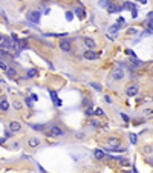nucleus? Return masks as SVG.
Returning <instances> with one entry per match:
<instances>
[{
    "label": "nucleus",
    "instance_id": "nucleus-1",
    "mask_svg": "<svg viewBox=\"0 0 153 173\" xmlns=\"http://www.w3.org/2000/svg\"><path fill=\"white\" fill-rule=\"evenodd\" d=\"M40 15H41L40 11H29L28 12V20L32 22V23H38L40 22Z\"/></svg>",
    "mask_w": 153,
    "mask_h": 173
},
{
    "label": "nucleus",
    "instance_id": "nucleus-2",
    "mask_svg": "<svg viewBox=\"0 0 153 173\" xmlns=\"http://www.w3.org/2000/svg\"><path fill=\"white\" fill-rule=\"evenodd\" d=\"M83 43H84V46H86L87 49H95V48H97V43H95L90 37H84V38H83Z\"/></svg>",
    "mask_w": 153,
    "mask_h": 173
},
{
    "label": "nucleus",
    "instance_id": "nucleus-3",
    "mask_svg": "<svg viewBox=\"0 0 153 173\" xmlns=\"http://www.w3.org/2000/svg\"><path fill=\"white\" fill-rule=\"evenodd\" d=\"M60 49H61L63 52H69V51L72 49L71 41H69V40H61V41H60Z\"/></svg>",
    "mask_w": 153,
    "mask_h": 173
},
{
    "label": "nucleus",
    "instance_id": "nucleus-4",
    "mask_svg": "<svg viewBox=\"0 0 153 173\" xmlns=\"http://www.w3.org/2000/svg\"><path fill=\"white\" fill-rule=\"evenodd\" d=\"M49 135H51V137H63L64 132L60 127L54 126V127H51V130H49Z\"/></svg>",
    "mask_w": 153,
    "mask_h": 173
},
{
    "label": "nucleus",
    "instance_id": "nucleus-5",
    "mask_svg": "<svg viewBox=\"0 0 153 173\" xmlns=\"http://www.w3.org/2000/svg\"><path fill=\"white\" fill-rule=\"evenodd\" d=\"M138 86H135V84H130L129 87L126 89V93L129 95V97H135V95H138Z\"/></svg>",
    "mask_w": 153,
    "mask_h": 173
},
{
    "label": "nucleus",
    "instance_id": "nucleus-6",
    "mask_svg": "<svg viewBox=\"0 0 153 173\" xmlns=\"http://www.w3.org/2000/svg\"><path fill=\"white\" fill-rule=\"evenodd\" d=\"M20 129H22V126H20V123H18V121H11V123H9V130H11L12 133L18 132Z\"/></svg>",
    "mask_w": 153,
    "mask_h": 173
},
{
    "label": "nucleus",
    "instance_id": "nucleus-7",
    "mask_svg": "<svg viewBox=\"0 0 153 173\" xmlns=\"http://www.w3.org/2000/svg\"><path fill=\"white\" fill-rule=\"evenodd\" d=\"M98 55L97 52H93V49H87V51H84V58H87V60H95Z\"/></svg>",
    "mask_w": 153,
    "mask_h": 173
},
{
    "label": "nucleus",
    "instance_id": "nucleus-8",
    "mask_svg": "<svg viewBox=\"0 0 153 173\" xmlns=\"http://www.w3.org/2000/svg\"><path fill=\"white\" fill-rule=\"evenodd\" d=\"M109 146H110V149H115V147H119V139L118 138H109Z\"/></svg>",
    "mask_w": 153,
    "mask_h": 173
},
{
    "label": "nucleus",
    "instance_id": "nucleus-9",
    "mask_svg": "<svg viewBox=\"0 0 153 173\" xmlns=\"http://www.w3.org/2000/svg\"><path fill=\"white\" fill-rule=\"evenodd\" d=\"M8 109H9V103L6 101V98H2L0 100V110L2 112H6Z\"/></svg>",
    "mask_w": 153,
    "mask_h": 173
},
{
    "label": "nucleus",
    "instance_id": "nucleus-10",
    "mask_svg": "<svg viewBox=\"0 0 153 173\" xmlns=\"http://www.w3.org/2000/svg\"><path fill=\"white\" fill-rule=\"evenodd\" d=\"M113 78H115V80H123V78H124V71L117 69V71L113 72Z\"/></svg>",
    "mask_w": 153,
    "mask_h": 173
},
{
    "label": "nucleus",
    "instance_id": "nucleus-11",
    "mask_svg": "<svg viewBox=\"0 0 153 173\" xmlns=\"http://www.w3.org/2000/svg\"><path fill=\"white\" fill-rule=\"evenodd\" d=\"M107 11L110 12V14H113V12H119V11H121V8H119V6H117V5H112V3H110V5L107 6Z\"/></svg>",
    "mask_w": 153,
    "mask_h": 173
},
{
    "label": "nucleus",
    "instance_id": "nucleus-12",
    "mask_svg": "<svg viewBox=\"0 0 153 173\" xmlns=\"http://www.w3.org/2000/svg\"><path fill=\"white\" fill-rule=\"evenodd\" d=\"M28 144L31 147H38L40 146V139H38V138H31V139L28 141Z\"/></svg>",
    "mask_w": 153,
    "mask_h": 173
},
{
    "label": "nucleus",
    "instance_id": "nucleus-13",
    "mask_svg": "<svg viewBox=\"0 0 153 173\" xmlns=\"http://www.w3.org/2000/svg\"><path fill=\"white\" fill-rule=\"evenodd\" d=\"M5 72H6V77H8V78H14V77L17 75V72H15V69H11V67H8V69H6Z\"/></svg>",
    "mask_w": 153,
    "mask_h": 173
},
{
    "label": "nucleus",
    "instance_id": "nucleus-14",
    "mask_svg": "<svg viewBox=\"0 0 153 173\" xmlns=\"http://www.w3.org/2000/svg\"><path fill=\"white\" fill-rule=\"evenodd\" d=\"M119 23H117V25H112V26L109 28V34H117L118 32V29H119Z\"/></svg>",
    "mask_w": 153,
    "mask_h": 173
},
{
    "label": "nucleus",
    "instance_id": "nucleus-15",
    "mask_svg": "<svg viewBox=\"0 0 153 173\" xmlns=\"http://www.w3.org/2000/svg\"><path fill=\"white\" fill-rule=\"evenodd\" d=\"M93 156H95L97 159H103L106 155H104V152H103V150H98V149H97V150L93 152Z\"/></svg>",
    "mask_w": 153,
    "mask_h": 173
},
{
    "label": "nucleus",
    "instance_id": "nucleus-16",
    "mask_svg": "<svg viewBox=\"0 0 153 173\" xmlns=\"http://www.w3.org/2000/svg\"><path fill=\"white\" fill-rule=\"evenodd\" d=\"M123 8L124 9H132V11H133V9H136V6L132 3V2H126V3L123 5Z\"/></svg>",
    "mask_w": 153,
    "mask_h": 173
},
{
    "label": "nucleus",
    "instance_id": "nucleus-17",
    "mask_svg": "<svg viewBox=\"0 0 153 173\" xmlns=\"http://www.w3.org/2000/svg\"><path fill=\"white\" fill-rule=\"evenodd\" d=\"M35 75H37V69H29L26 74V78H34Z\"/></svg>",
    "mask_w": 153,
    "mask_h": 173
},
{
    "label": "nucleus",
    "instance_id": "nucleus-18",
    "mask_svg": "<svg viewBox=\"0 0 153 173\" xmlns=\"http://www.w3.org/2000/svg\"><path fill=\"white\" fill-rule=\"evenodd\" d=\"M109 2H110V0H99V2H98V6H99V8H107L109 5H110Z\"/></svg>",
    "mask_w": 153,
    "mask_h": 173
},
{
    "label": "nucleus",
    "instance_id": "nucleus-19",
    "mask_svg": "<svg viewBox=\"0 0 153 173\" xmlns=\"http://www.w3.org/2000/svg\"><path fill=\"white\" fill-rule=\"evenodd\" d=\"M144 117L145 118H152L153 117V109H145L144 110Z\"/></svg>",
    "mask_w": 153,
    "mask_h": 173
},
{
    "label": "nucleus",
    "instance_id": "nucleus-20",
    "mask_svg": "<svg viewBox=\"0 0 153 173\" xmlns=\"http://www.w3.org/2000/svg\"><path fill=\"white\" fill-rule=\"evenodd\" d=\"M73 12H77V15H78L80 18H84V15H86V14H84V11H83V9H80V8H77Z\"/></svg>",
    "mask_w": 153,
    "mask_h": 173
},
{
    "label": "nucleus",
    "instance_id": "nucleus-21",
    "mask_svg": "<svg viewBox=\"0 0 153 173\" xmlns=\"http://www.w3.org/2000/svg\"><path fill=\"white\" fill-rule=\"evenodd\" d=\"M90 86H92V87H93L95 91H98V92H101V91H103V87H101V84H99V83H92Z\"/></svg>",
    "mask_w": 153,
    "mask_h": 173
},
{
    "label": "nucleus",
    "instance_id": "nucleus-22",
    "mask_svg": "<svg viewBox=\"0 0 153 173\" xmlns=\"http://www.w3.org/2000/svg\"><path fill=\"white\" fill-rule=\"evenodd\" d=\"M93 115H97V117H103V115H104V112H103V109H101V107H98V109L93 110Z\"/></svg>",
    "mask_w": 153,
    "mask_h": 173
},
{
    "label": "nucleus",
    "instance_id": "nucleus-23",
    "mask_svg": "<svg viewBox=\"0 0 153 173\" xmlns=\"http://www.w3.org/2000/svg\"><path fill=\"white\" fill-rule=\"evenodd\" d=\"M12 106H14V107H15V109H17V110H22V107H23L20 101H14V103H12Z\"/></svg>",
    "mask_w": 153,
    "mask_h": 173
},
{
    "label": "nucleus",
    "instance_id": "nucleus-24",
    "mask_svg": "<svg viewBox=\"0 0 153 173\" xmlns=\"http://www.w3.org/2000/svg\"><path fill=\"white\" fill-rule=\"evenodd\" d=\"M84 112H86V115H87V117H90V115H93V109H92V107H87V109L84 110Z\"/></svg>",
    "mask_w": 153,
    "mask_h": 173
},
{
    "label": "nucleus",
    "instance_id": "nucleus-25",
    "mask_svg": "<svg viewBox=\"0 0 153 173\" xmlns=\"http://www.w3.org/2000/svg\"><path fill=\"white\" fill-rule=\"evenodd\" d=\"M49 93H51V97H52V100H54V103H55V101H57V100H58V97H57V92L51 91V92H49Z\"/></svg>",
    "mask_w": 153,
    "mask_h": 173
},
{
    "label": "nucleus",
    "instance_id": "nucleus-26",
    "mask_svg": "<svg viewBox=\"0 0 153 173\" xmlns=\"http://www.w3.org/2000/svg\"><path fill=\"white\" fill-rule=\"evenodd\" d=\"M130 141H132L133 144H136V141H138V137H136L135 133H132V135H130Z\"/></svg>",
    "mask_w": 153,
    "mask_h": 173
},
{
    "label": "nucleus",
    "instance_id": "nucleus-27",
    "mask_svg": "<svg viewBox=\"0 0 153 173\" xmlns=\"http://www.w3.org/2000/svg\"><path fill=\"white\" fill-rule=\"evenodd\" d=\"M147 26L150 31H153V18H149V22H147Z\"/></svg>",
    "mask_w": 153,
    "mask_h": 173
},
{
    "label": "nucleus",
    "instance_id": "nucleus-28",
    "mask_svg": "<svg viewBox=\"0 0 153 173\" xmlns=\"http://www.w3.org/2000/svg\"><path fill=\"white\" fill-rule=\"evenodd\" d=\"M72 18H73L72 12H71V11H67V12H66V20H69V22H71V20H72Z\"/></svg>",
    "mask_w": 153,
    "mask_h": 173
},
{
    "label": "nucleus",
    "instance_id": "nucleus-29",
    "mask_svg": "<svg viewBox=\"0 0 153 173\" xmlns=\"http://www.w3.org/2000/svg\"><path fill=\"white\" fill-rule=\"evenodd\" d=\"M132 64H133V66H135V67H138V66H141V61H139V60H132Z\"/></svg>",
    "mask_w": 153,
    "mask_h": 173
},
{
    "label": "nucleus",
    "instance_id": "nucleus-30",
    "mask_svg": "<svg viewBox=\"0 0 153 173\" xmlns=\"http://www.w3.org/2000/svg\"><path fill=\"white\" fill-rule=\"evenodd\" d=\"M31 127H32V129H37V130H43V129H45V126H35V124H31Z\"/></svg>",
    "mask_w": 153,
    "mask_h": 173
},
{
    "label": "nucleus",
    "instance_id": "nucleus-31",
    "mask_svg": "<svg viewBox=\"0 0 153 173\" xmlns=\"http://www.w3.org/2000/svg\"><path fill=\"white\" fill-rule=\"evenodd\" d=\"M0 69H2V71H6V69H8V66L3 63V61H0Z\"/></svg>",
    "mask_w": 153,
    "mask_h": 173
},
{
    "label": "nucleus",
    "instance_id": "nucleus-32",
    "mask_svg": "<svg viewBox=\"0 0 153 173\" xmlns=\"http://www.w3.org/2000/svg\"><path fill=\"white\" fill-rule=\"evenodd\" d=\"M132 17H133V18L138 17V9H133V11H132Z\"/></svg>",
    "mask_w": 153,
    "mask_h": 173
},
{
    "label": "nucleus",
    "instance_id": "nucleus-33",
    "mask_svg": "<svg viewBox=\"0 0 153 173\" xmlns=\"http://www.w3.org/2000/svg\"><path fill=\"white\" fill-rule=\"evenodd\" d=\"M121 118L124 119V121H126V123H129V117H127L126 113H121Z\"/></svg>",
    "mask_w": 153,
    "mask_h": 173
},
{
    "label": "nucleus",
    "instance_id": "nucleus-34",
    "mask_svg": "<svg viewBox=\"0 0 153 173\" xmlns=\"http://www.w3.org/2000/svg\"><path fill=\"white\" fill-rule=\"evenodd\" d=\"M104 100H106V103H109V104H110V103H112V98H110V97H109V95H106V97H104Z\"/></svg>",
    "mask_w": 153,
    "mask_h": 173
},
{
    "label": "nucleus",
    "instance_id": "nucleus-35",
    "mask_svg": "<svg viewBox=\"0 0 153 173\" xmlns=\"http://www.w3.org/2000/svg\"><path fill=\"white\" fill-rule=\"evenodd\" d=\"M136 32H138V31H136V29H133V28H132V29H129V31H127V34H136Z\"/></svg>",
    "mask_w": 153,
    "mask_h": 173
},
{
    "label": "nucleus",
    "instance_id": "nucleus-36",
    "mask_svg": "<svg viewBox=\"0 0 153 173\" xmlns=\"http://www.w3.org/2000/svg\"><path fill=\"white\" fill-rule=\"evenodd\" d=\"M118 23H123V25H124V23H126V20H124V17H119V18H118Z\"/></svg>",
    "mask_w": 153,
    "mask_h": 173
},
{
    "label": "nucleus",
    "instance_id": "nucleus-37",
    "mask_svg": "<svg viewBox=\"0 0 153 173\" xmlns=\"http://www.w3.org/2000/svg\"><path fill=\"white\" fill-rule=\"evenodd\" d=\"M152 152V147H145L144 149V153H150Z\"/></svg>",
    "mask_w": 153,
    "mask_h": 173
},
{
    "label": "nucleus",
    "instance_id": "nucleus-38",
    "mask_svg": "<svg viewBox=\"0 0 153 173\" xmlns=\"http://www.w3.org/2000/svg\"><path fill=\"white\" fill-rule=\"evenodd\" d=\"M121 164L123 165H129V161H127V159H121Z\"/></svg>",
    "mask_w": 153,
    "mask_h": 173
},
{
    "label": "nucleus",
    "instance_id": "nucleus-39",
    "mask_svg": "<svg viewBox=\"0 0 153 173\" xmlns=\"http://www.w3.org/2000/svg\"><path fill=\"white\" fill-rule=\"evenodd\" d=\"M83 137H84V133H83V132H80V133H77V138H78V139H81Z\"/></svg>",
    "mask_w": 153,
    "mask_h": 173
},
{
    "label": "nucleus",
    "instance_id": "nucleus-40",
    "mask_svg": "<svg viewBox=\"0 0 153 173\" xmlns=\"http://www.w3.org/2000/svg\"><path fill=\"white\" fill-rule=\"evenodd\" d=\"M3 143H5V138H2V139H0V144H3Z\"/></svg>",
    "mask_w": 153,
    "mask_h": 173
},
{
    "label": "nucleus",
    "instance_id": "nucleus-41",
    "mask_svg": "<svg viewBox=\"0 0 153 173\" xmlns=\"http://www.w3.org/2000/svg\"><path fill=\"white\" fill-rule=\"evenodd\" d=\"M149 18H153V12H150V14H149Z\"/></svg>",
    "mask_w": 153,
    "mask_h": 173
},
{
    "label": "nucleus",
    "instance_id": "nucleus-42",
    "mask_svg": "<svg viewBox=\"0 0 153 173\" xmlns=\"http://www.w3.org/2000/svg\"><path fill=\"white\" fill-rule=\"evenodd\" d=\"M2 41H3V35H2V34H0V43H2Z\"/></svg>",
    "mask_w": 153,
    "mask_h": 173
},
{
    "label": "nucleus",
    "instance_id": "nucleus-43",
    "mask_svg": "<svg viewBox=\"0 0 153 173\" xmlns=\"http://www.w3.org/2000/svg\"><path fill=\"white\" fill-rule=\"evenodd\" d=\"M139 2H141V3H145V2H147V0H139Z\"/></svg>",
    "mask_w": 153,
    "mask_h": 173
},
{
    "label": "nucleus",
    "instance_id": "nucleus-44",
    "mask_svg": "<svg viewBox=\"0 0 153 173\" xmlns=\"http://www.w3.org/2000/svg\"><path fill=\"white\" fill-rule=\"evenodd\" d=\"M18 2H25V0H18Z\"/></svg>",
    "mask_w": 153,
    "mask_h": 173
},
{
    "label": "nucleus",
    "instance_id": "nucleus-45",
    "mask_svg": "<svg viewBox=\"0 0 153 173\" xmlns=\"http://www.w3.org/2000/svg\"><path fill=\"white\" fill-rule=\"evenodd\" d=\"M45 2H49V0H45Z\"/></svg>",
    "mask_w": 153,
    "mask_h": 173
},
{
    "label": "nucleus",
    "instance_id": "nucleus-46",
    "mask_svg": "<svg viewBox=\"0 0 153 173\" xmlns=\"http://www.w3.org/2000/svg\"><path fill=\"white\" fill-rule=\"evenodd\" d=\"M152 100H153V98H152Z\"/></svg>",
    "mask_w": 153,
    "mask_h": 173
}]
</instances>
